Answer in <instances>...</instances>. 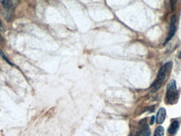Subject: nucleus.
Returning a JSON list of instances; mask_svg holds the SVG:
<instances>
[{
	"instance_id": "nucleus-1",
	"label": "nucleus",
	"mask_w": 181,
	"mask_h": 136,
	"mask_svg": "<svg viewBox=\"0 0 181 136\" xmlns=\"http://www.w3.org/2000/svg\"><path fill=\"white\" fill-rule=\"evenodd\" d=\"M171 68H172V62L171 61L167 62L166 64L164 65L160 68L159 73H158V76H157L156 80H155L154 84L151 87V92H155L160 88V87H161V85L164 82V81L165 80V78H166L167 73L169 72Z\"/></svg>"
},
{
	"instance_id": "nucleus-2",
	"label": "nucleus",
	"mask_w": 181,
	"mask_h": 136,
	"mask_svg": "<svg viewBox=\"0 0 181 136\" xmlns=\"http://www.w3.org/2000/svg\"><path fill=\"white\" fill-rule=\"evenodd\" d=\"M179 99V92L176 87V82L174 80H171L167 85L166 91V97L165 101L168 104H174L177 103Z\"/></svg>"
},
{
	"instance_id": "nucleus-3",
	"label": "nucleus",
	"mask_w": 181,
	"mask_h": 136,
	"mask_svg": "<svg viewBox=\"0 0 181 136\" xmlns=\"http://www.w3.org/2000/svg\"><path fill=\"white\" fill-rule=\"evenodd\" d=\"M176 32V16L174 15L172 18H171V20H170V28H169V35H168L167 39L165 40V44L169 42L170 40L172 39L174 35V34Z\"/></svg>"
},
{
	"instance_id": "nucleus-4",
	"label": "nucleus",
	"mask_w": 181,
	"mask_h": 136,
	"mask_svg": "<svg viewBox=\"0 0 181 136\" xmlns=\"http://www.w3.org/2000/svg\"><path fill=\"white\" fill-rule=\"evenodd\" d=\"M165 117H166V110H165V108H159V111H158L157 115H156L157 124H163L165 120Z\"/></svg>"
},
{
	"instance_id": "nucleus-5",
	"label": "nucleus",
	"mask_w": 181,
	"mask_h": 136,
	"mask_svg": "<svg viewBox=\"0 0 181 136\" xmlns=\"http://www.w3.org/2000/svg\"><path fill=\"white\" fill-rule=\"evenodd\" d=\"M179 128V121L174 120L171 123V124L169 125V129H168V132H169V134H174L178 131Z\"/></svg>"
},
{
	"instance_id": "nucleus-6",
	"label": "nucleus",
	"mask_w": 181,
	"mask_h": 136,
	"mask_svg": "<svg viewBox=\"0 0 181 136\" xmlns=\"http://www.w3.org/2000/svg\"><path fill=\"white\" fill-rule=\"evenodd\" d=\"M1 3L3 4V8L7 11H10L14 8V1L13 0H1Z\"/></svg>"
},
{
	"instance_id": "nucleus-7",
	"label": "nucleus",
	"mask_w": 181,
	"mask_h": 136,
	"mask_svg": "<svg viewBox=\"0 0 181 136\" xmlns=\"http://www.w3.org/2000/svg\"><path fill=\"white\" fill-rule=\"evenodd\" d=\"M164 134H165V129H164V128H163L162 126H159L156 129L155 132H154V136H164Z\"/></svg>"
},
{
	"instance_id": "nucleus-8",
	"label": "nucleus",
	"mask_w": 181,
	"mask_h": 136,
	"mask_svg": "<svg viewBox=\"0 0 181 136\" xmlns=\"http://www.w3.org/2000/svg\"><path fill=\"white\" fill-rule=\"evenodd\" d=\"M150 135V131L149 129H145V130L143 131L142 133V136H149Z\"/></svg>"
},
{
	"instance_id": "nucleus-9",
	"label": "nucleus",
	"mask_w": 181,
	"mask_h": 136,
	"mask_svg": "<svg viewBox=\"0 0 181 136\" xmlns=\"http://www.w3.org/2000/svg\"><path fill=\"white\" fill-rule=\"evenodd\" d=\"M0 55H1V56H2V57H3V58L4 59V60H6V61H7V62H8V64H12L11 62H10V61H8V59L7 58V57H6L5 56H4V54H3V53L2 52V51H1V50H0Z\"/></svg>"
},
{
	"instance_id": "nucleus-10",
	"label": "nucleus",
	"mask_w": 181,
	"mask_h": 136,
	"mask_svg": "<svg viewBox=\"0 0 181 136\" xmlns=\"http://www.w3.org/2000/svg\"><path fill=\"white\" fill-rule=\"evenodd\" d=\"M3 30H4V29H3V24H2V22H1V20H0V32H3Z\"/></svg>"
},
{
	"instance_id": "nucleus-11",
	"label": "nucleus",
	"mask_w": 181,
	"mask_h": 136,
	"mask_svg": "<svg viewBox=\"0 0 181 136\" xmlns=\"http://www.w3.org/2000/svg\"><path fill=\"white\" fill-rule=\"evenodd\" d=\"M176 0H171V6H172V8L174 9V4H175Z\"/></svg>"
},
{
	"instance_id": "nucleus-12",
	"label": "nucleus",
	"mask_w": 181,
	"mask_h": 136,
	"mask_svg": "<svg viewBox=\"0 0 181 136\" xmlns=\"http://www.w3.org/2000/svg\"><path fill=\"white\" fill-rule=\"evenodd\" d=\"M154 119H155V117L153 116L151 118V121H150V124H154Z\"/></svg>"
},
{
	"instance_id": "nucleus-13",
	"label": "nucleus",
	"mask_w": 181,
	"mask_h": 136,
	"mask_svg": "<svg viewBox=\"0 0 181 136\" xmlns=\"http://www.w3.org/2000/svg\"><path fill=\"white\" fill-rule=\"evenodd\" d=\"M1 41H3V37H2V35H0V42Z\"/></svg>"
},
{
	"instance_id": "nucleus-14",
	"label": "nucleus",
	"mask_w": 181,
	"mask_h": 136,
	"mask_svg": "<svg viewBox=\"0 0 181 136\" xmlns=\"http://www.w3.org/2000/svg\"><path fill=\"white\" fill-rule=\"evenodd\" d=\"M179 58L181 59V51H180V52H179Z\"/></svg>"
}]
</instances>
